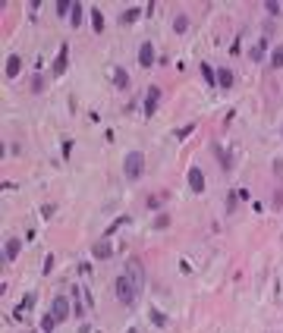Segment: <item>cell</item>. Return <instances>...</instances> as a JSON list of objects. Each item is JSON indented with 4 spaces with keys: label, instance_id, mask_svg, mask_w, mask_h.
Here are the masks:
<instances>
[{
    "label": "cell",
    "instance_id": "22",
    "mask_svg": "<svg viewBox=\"0 0 283 333\" xmlns=\"http://www.w3.org/2000/svg\"><path fill=\"white\" fill-rule=\"evenodd\" d=\"M148 317H151V324H158V327H164V324H167L164 311H158V308H151V311H148Z\"/></svg>",
    "mask_w": 283,
    "mask_h": 333
},
{
    "label": "cell",
    "instance_id": "15",
    "mask_svg": "<svg viewBox=\"0 0 283 333\" xmlns=\"http://www.w3.org/2000/svg\"><path fill=\"white\" fill-rule=\"evenodd\" d=\"M142 13H145V10H136V6H132V10H123V13H120V22H123V25H129V22H136Z\"/></svg>",
    "mask_w": 283,
    "mask_h": 333
},
{
    "label": "cell",
    "instance_id": "33",
    "mask_svg": "<svg viewBox=\"0 0 283 333\" xmlns=\"http://www.w3.org/2000/svg\"><path fill=\"white\" fill-rule=\"evenodd\" d=\"M274 204H277V208L283 204V189H280V185H277V189H274Z\"/></svg>",
    "mask_w": 283,
    "mask_h": 333
},
{
    "label": "cell",
    "instance_id": "17",
    "mask_svg": "<svg viewBox=\"0 0 283 333\" xmlns=\"http://www.w3.org/2000/svg\"><path fill=\"white\" fill-rule=\"evenodd\" d=\"M201 76H205L208 85H217V69H211L208 63H201Z\"/></svg>",
    "mask_w": 283,
    "mask_h": 333
},
{
    "label": "cell",
    "instance_id": "3",
    "mask_svg": "<svg viewBox=\"0 0 283 333\" xmlns=\"http://www.w3.org/2000/svg\"><path fill=\"white\" fill-rule=\"evenodd\" d=\"M51 315L57 317L60 324H63L66 317L72 315V302H70V299H66V296H53V302H51Z\"/></svg>",
    "mask_w": 283,
    "mask_h": 333
},
{
    "label": "cell",
    "instance_id": "20",
    "mask_svg": "<svg viewBox=\"0 0 283 333\" xmlns=\"http://www.w3.org/2000/svg\"><path fill=\"white\" fill-rule=\"evenodd\" d=\"M72 315L82 321V315H85V308H82V302H79V289H72Z\"/></svg>",
    "mask_w": 283,
    "mask_h": 333
},
{
    "label": "cell",
    "instance_id": "28",
    "mask_svg": "<svg viewBox=\"0 0 283 333\" xmlns=\"http://www.w3.org/2000/svg\"><path fill=\"white\" fill-rule=\"evenodd\" d=\"M236 204H239V192H230V195H227V211H236Z\"/></svg>",
    "mask_w": 283,
    "mask_h": 333
},
{
    "label": "cell",
    "instance_id": "21",
    "mask_svg": "<svg viewBox=\"0 0 283 333\" xmlns=\"http://www.w3.org/2000/svg\"><path fill=\"white\" fill-rule=\"evenodd\" d=\"M72 6H76V0H57V16H66V13H72Z\"/></svg>",
    "mask_w": 283,
    "mask_h": 333
},
{
    "label": "cell",
    "instance_id": "4",
    "mask_svg": "<svg viewBox=\"0 0 283 333\" xmlns=\"http://www.w3.org/2000/svg\"><path fill=\"white\" fill-rule=\"evenodd\" d=\"M158 104H160V91H158V85H151V88L145 91V107H142V113H145V117H154Z\"/></svg>",
    "mask_w": 283,
    "mask_h": 333
},
{
    "label": "cell",
    "instance_id": "29",
    "mask_svg": "<svg viewBox=\"0 0 283 333\" xmlns=\"http://www.w3.org/2000/svg\"><path fill=\"white\" fill-rule=\"evenodd\" d=\"M53 214H57V204H41V217H44V220H51Z\"/></svg>",
    "mask_w": 283,
    "mask_h": 333
},
{
    "label": "cell",
    "instance_id": "34",
    "mask_svg": "<svg viewBox=\"0 0 283 333\" xmlns=\"http://www.w3.org/2000/svg\"><path fill=\"white\" fill-rule=\"evenodd\" d=\"M51 270H53V255H47L44 258V274H51Z\"/></svg>",
    "mask_w": 283,
    "mask_h": 333
},
{
    "label": "cell",
    "instance_id": "8",
    "mask_svg": "<svg viewBox=\"0 0 283 333\" xmlns=\"http://www.w3.org/2000/svg\"><path fill=\"white\" fill-rule=\"evenodd\" d=\"M19 249H22V242H19V239H6V242H3V261H16V258H19Z\"/></svg>",
    "mask_w": 283,
    "mask_h": 333
},
{
    "label": "cell",
    "instance_id": "37",
    "mask_svg": "<svg viewBox=\"0 0 283 333\" xmlns=\"http://www.w3.org/2000/svg\"><path fill=\"white\" fill-rule=\"evenodd\" d=\"M25 333H32V330H25Z\"/></svg>",
    "mask_w": 283,
    "mask_h": 333
},
{
    "label": "cell",
    "instance_id": "14",
    "mask_svg": "<svg viewBox=\"0 0 283 333\" xmlns=\"http://www.w3.org/2000/svg\"><path fill=\"white\" fill-rule=\"evenodd\" d=\"M113 85H117V88H129V72H126V69H113Z\"/></svg>",
    "mask_w": 283,
    "mask_h": 333
},
{
    "label": "cell",
    "instance_id": "1",
    "mask_svg": "<svg viewBox=\"0 0 283 333\" xmlns=\"http://www.w3.org/2000/svg\"><path fill=\"white\" fill-rule=\"evenodd\" d=\"M113 289H117V299H120L123 305H129V308L136 305V299H139V286H136V280H129V277L123 274V277L113 280Z\"/></svg>",
    "mask_w": 283,
    "mask_h": 333
},
{
    "label": "cell",
    "instance_id": "19",
    "mask_svg": "<svg viewBox=\"0 0 283 333\" xmlns=\"http://www.w3.org/2000/svg\"><path fill=\"white\" fill-rule=\"evenodd\" d=\"M186 29H189V16H183V13H179V16L173 19V32H177V35H183Z\"/></svg>",
    "mask_w": 283,
    "mask_h": 333
},
{
    "label": "cell",
    "instance_id": "11",
    "mask_svg": "<svg viewBox=\"0 0 283 333\" xmlns=\"http://www.w3.org/2000/svg\"><path fill=\"white\" fill-rule=\"evenodd\" d=\"M29 308H35V292H25L22 296V302H19V308H16V317H22Z\"/></svg>",
    "mask_w": 283,
    "mask_h": 333
},
{
    "label": "cell",
    "instance_id": "25",
    "mask_svg": "<svg viewBox=\"0 0 283 333\" xmlns=\"http://www.w3.org/2000/svg\"><path fill=\"white\" fill-rule=\"evenodd\" d=\"M70 19H72V25H76V29H79V25H82V3H76V6H72Z\"/></svg>",
    "mask_w": 283,
    "mask_h": 333
},
{
    "label": "cell",
    "instance_id": "9",
    "mask_svg": "<svg viewBox=\"0 0 283 333\" xmlns=\"http://www.w3.org/2000/svg\"><path fill=\"white\" fill-rule=\"evenodd\" d=\"M91 255H94V258H101V261H107V258L113 255L110 242H107V239H101V242H94V245H91Z\"/></svg>",
    "mask_w": 283,
    "mask_h": 333
},
{
    "label": "cell",
    "instance_id": "23",
    "mask_svg": "<svg viewBox=\"0 0 283 333\" xmlns=\"http://www.w3.org/2000/svg\"><path fill=\"white\" fill-rule=\"evenodd\" d=\"M271 66H274V69H280V66H283V48H274L271 50Z\"/></svg>",
    "mask_w": 283,
    "mask_h": 333
},
{
    "label": "cell",
    "instance_id": "2",
    "mask_svg": "<svg viewBox=\"0 0 283 333\" xmlns=\"http://www.w3.org/2000/svg\"><path fill=\"white\" fill-rule=\"evenodd\" d=\"M142 173H145V154L142 151H129L123 161V176L129 183H136V179H142Z\"/></svg>",
    "mask_w": 283,
    "mask_h": 333
},
{
    "label": "cell",
    "instance_id": "5",
    "mask_svg": "<svg viewBox=\"0 0 283 333\" xmlns=\"http://www.w3.org/2000/svg\"><path fill=\"white\" fill-rule=\"evenodd\" d=\"M189 189H192V192H205V173H201L198 166L189 170Z\"/></svg>",
    "mask_w": 283,
    "mask_h": 333
},
{
    "label": "cell",
    "instance_id": "35",
    "mask_svg": "<svg viewBox=\"0 0 283 333\" xmlns=\"http://www.w3.org/2000/svg\"><path fill=\"white\" fill-rule=\"evenodd\" d=\"M274 173H277V176H283V161H274Z\"/></svg>",
    "mask_w": 283,
    "mask_h": 333
},
{
    "label": "cell",
    "instance_id": "16",
    "mask_svg": "<svg viewBox=\"0 0 283 333\" xmlns=\"http://www.w3.org/2000/svg\"><path fill=\"white\" fill-rule=\"evenodd\" d=\"M265 50H267V41H265V38H261V41L255 44L252 50H248V57H252V60H265Z\"/></svg>",
    "mask_w": 283,
    "mask_h": 333
},
{
    "label": "cell",
    "instance_id": "7",
    "mask_svg": "<svg viewBox=\"0 0 283 333\" xmlns=\"http://www.w3.org/2000/svg\"><path fill=\"white\" fill-rule=\"evenodd\" d=\"M139 63L145 66V69H148V66H154V44H151V41H145V44L139 48Z\"/></svg>",
    "mask_w": 283,
    "mask_h": 333
},
{
    "label": "cell",
    "instance_id": "13",
    "mask_svg": "<svg viewBox=\"0 0 283 333\" xmlns=\"http://www.w3.org/2000/svg\"><path fill=\"white\" fill-rule=\"evenodd\" d=\"M91 29L98 32V35H101V32H104V13H101L98 6H91Z\"/></svg>",
    "mask_w": 283,
    "mask_h": 333
},
{
    "label": "cell",
    "instance_id": "12",
    "mask_svg": "<svg viewBox=\"0 0 283 333\" xmlns=\"http://www.w3.org/2000/svg\"><path fill=\"white\" fill-rule=\"evenodd\" d=\"M233 82H236V76L230 69H217V85L220 88H233Z\"/></svg>",
    "mask_w": 283,
    "mask_h": 333
},
{
    "label": "cell",
    "instance_id": "10",
    "mask_svg": "<svg viewBox=\"0 0 283 333\" xmlns=\"http://www.w3.org/2000/svg\"><path fill=\"white\" fill-rule=\"evenodd\" d=\"M19 69H22V57L10 54V57H6V79H16Z\"/></svg>",
    "mask_w": 283,
    "mask_h": 333
},
{
    "label": "cell",
    "instance_id": "18",
    "mask_svg": "<svg viewBox=\"0 0 283 333\" xmlns=\"http://www.w3.org/2000/svg\"><path fill=\"white\" fill-rule=\"evenodd\" d=\"M57 324H60V321H57L53 315H44V317H41V330H44V333H53V330H57Z\"/></svg>",
    "mask_w": 283,
    "mask_h": 333
},
{
    "label": "cell",
    "instance_id": "36",
    "mask_svg": "<svg viewBox=\"0 0 283 333\" xmlns=\"http://www.w3.org/2000/svg\"><path fill=\"white\" fill-rule=\"evenodd\" d=\"M126 333H139V330H136V327H132V330H126Z\"/></svg>",
    "mask_w": 283,
    "mask_h": 333
},
{
    "label": "cell",
    "instance_id": "30",
    "mask_svg": "<svg viewBox=\"0 0 283 333\" xmlns=\"http://www.w3.org/2000/svg\"><path fill=\"white\" fill-rule=\"evenodd\" d=\"M265 10L271 13V16H280V3H277V0H267V3H265Z\"/></svg>",
    "mask_w": 283,
    "mask_h": 333
},
{
    "label": "cell",
    "instance_id": "24",
    "mask_svg": "<svg viewBox=\"0 0 283 333\" xmlns=\"http://www.w3.org/2000/svg\"><path fill=\"white\" fill-rule=\"evenodd\" d=\"M192 132H195V123H189V126H179V129L173 132V135H177L179 142H183V138H189V135H192Z\"/></svg>",
    "mask_w": 283,
    "mask_h": 333
},
{
    "label": "cell",
    "instance_id": "32",
    "mask_svg": "<svg viewBox=\"0 0 283 333\" xmlns=\"http://www.w3.org/2000/svg\"><path fill=\"white\" fill-rule=\"evenodd\" d=\"M32 91H35V95H38V91H44V79H41V76L32 79Z\"/></svg>",
    "mask_w": 283,
    "mask_h": 333
},
{
    "label": "cell",
    "instance_id": "31",
    "mask_svg": "<svg viewBox=\"0 0 283 333\" xmlns=\"http://www.w3.org/2000/svg\"><path fill=\"white\" fill-rule=\"evenodd\" d=\"M167 226H170V217L167 214H160L158 220H154V230H167Z\"/></svg>",
    "mask_w": 283,
    "mask_h": 333
},
{
    "label": "cell",
    "instance_id": "27",
    "mask_svg": "<svg viewBox=\"0 0 283 333\" xmlns=\"http://www.w3.org/2000/svg\"><path fill=\"white\" fill-rule=\"evenodd\" d=\"M123 223H129V217H117V220H113L110 226H107V233H104V236H110V233H117V230H120Z\"/></svg>",
    "mask_w": 283,
    "mask_h": 333
},
{
    "label": "cell",
    "instance_id": "6",
    "mask_svg": "<svg viewBox=\"0 0 283 333\" xmlns=\"http://www.w3.org/2000/svg\"><path fill=\"white\" fill-rule=\"evenodd\" d=\"M66 57H70V44H60V54L53 60V76H63L66 72Z\"/></svg>",
    "mask_w": 283,
    "mask_h": 333
},
{
    "label": "cell",
    "instance_id": "26",
    "mask_svg": "<svg viewBox=\"0 0 283 333\" xmlns=\"http://www.w3.org/2000/svg\"><path fill=\"white\" fill-rule=\"evenodd\" d=\"M214 151H217V157H220V166H224V170H230V154H227L220 145H214Z\"/></svg>",
    "mask_w": 283,
    "mask_h": 333
}]
</instances>
